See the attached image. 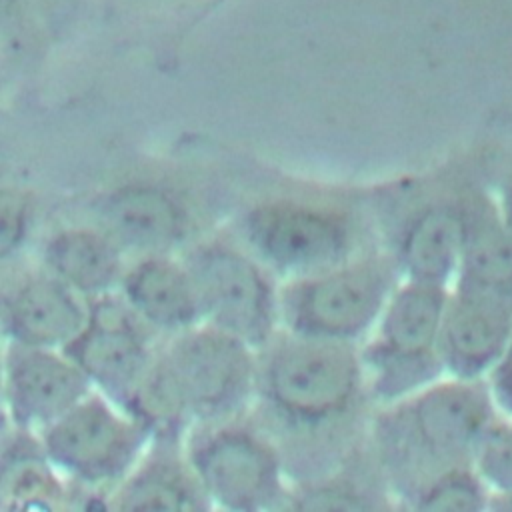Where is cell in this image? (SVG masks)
I'll return each instance as SVG.
<instances>
[{"label":"cell","mask_w":512,"mask_h":512,"mask_svg":"<svg viewBox=\"0 0 512 512\" xmlns=\"http://www.w3.org/2000/svg\"><path fill=\"white\" fill-rule=\"evenodd\" d=\"M124 248L102 228H64L42 246V266L88 300L116 294L128 270Z\"/></svg>","instance_id":"ac0fdd59"},{"label":"cell","mask_w":512,"mask_h":512,"mask_svg":"<svg viewBox=\"0 0 512 512\" xmlns=\"http://www.w3.org/2000/svg\"><path fill=\"white\" fill-rule=\"evenodd\" d=\"M4 512L60 508L68 496V482L52 466L36 434L14 428V448H4L2 484Z\"/></svg>","instance_id":"d6986e66"},{"label":"cell","mask_w":512,"mask_h":512,"mask_svg":"<svg viewBox=\"0 0 512 512\" xmlns=\"http://www.w3.org/2000/svg\"><path fill=\"white\" fill-rule=\"evenodd\" d=\"M482 380L498 416H512V334Z\"/></svg>","instance_id":"cb8c5ba5"},{"label":"cell","mask_w":512,"mask_h":512,"mask_svg":"<svg viewBox=\"0 0 512 512\" xmlns=\"http://www.w3.org/2000/svg\"><path fill=\"white\" fill-rule=\"evenodd\" d=\"M498 412L484 380L442 376L380 408L372 426L384 484L410 502L436 476L468 466Z\"/></svg>","instance_id":"7a4b0ae2"},{"label":"cell","mask_w":512,"mask_h":512,"mask_svg":"<svg viewBox=\"0 0 512 512\" xmlns=\"http://www.w3.org/2000/svg\"><path fill=\"white\" fill-rule=\"evenodd\" d=\"M36 436L68 486L106 498L154 440L130 410L96 390Z\"/></svg>","instance_id":"52a82bcc"},{"label":"cell","mask_w":512,"mask_h":512,"mask_svg":"<svg viewBox=\"0 0 512 512\" xmlns=\"http://www.w3.org/2000/svg\"><path fill=\"white\" fill-rule=\"evenodd\" d=\"M500 214H502L504 222H506V224L512 228V188H510V192L506 194V198H504V202H502Z\"/></svg>","instance_id":"d4e9b609"},{"label":"cell","mask_w":512,"mask_h":512,"mask_svg":"<svg viewBox=\"0 0 512 512\" xmlns=\"http://www.w3.org/2000/svg\"><path fill=\"white\" fill-rule=\"evenodd\" d=\"M92 300L44 266L26 272L4 288V342L66 350L88 326Z\"/></svg>","instance_id":"7c38bea8"},{"label":"cell","mask_w":512,"mask_h":512,"mask_svg":"<svg viewBox=\"0 0 512 512\" xmlns=\"http://www.w3.org/2000/svg\"><path fill=\"white\" fill-rule=\"evenodd\" d=\"M454 284L512 296V228L500 210L468 208V234Z\"/></svg>","instance_id":"ffe728a7"},{"label":"cell","mask_w":512,"mask_h":512,"mask_svg":"<svg viewBox=\"0 0 512 512\" xmlns=\"http://www.w3.org/2000/svg\"><path fill=\"white\" fill-rule=\"evenodd\" d=\"M192 274L202 322L220 328L258 352L280 328V286L274 274L246 248L200 242L184 256Z\"/></svg>","instance_id":"ba28073f"},{"label":"cell","mask_w":512,"mask_h":512,"mask_svg":"<svg viewBox=\"0 0 512 512\" xmlns=\"http://www.w3.org/2000/svg\"><path fill=\"white\" fill-rule=\"evenodd\" d=\"M400 282L396 262L378 256L346 262L280 286V328L292 334L362 344Z\"/></svg>","instance_id":"5b68a950"},{"label":"cell","mask_w":512,"mask_h":512,"mask_svg":"<svg viewBox=\"0 0 512 512\" xmlns=\"http://www.w3.org/2000/svg\"><path fill=\"white\" fill-rule=\"evenodd\" d=\"M368 398L360 346L280 330L258 352L256 400L292 430L342 424Z\"/></svg>","instance_id":"3957f363"},{"label":"cell","mask_w":512,"mask_h":512,"mask_svg":"<svg viewBox=\"0 0 512 512\" xmlns=\"http://www.w3.org/2000/svg\"><path fill=\"white\" fill-rule=\"evenodd\" d=\"M256 384L258 350L200 322L158 348L130 412L154 438H184L196 424L244 416Z\"/></svg>","instance_id":"6da1fadb"},{"label":"cell","mask_w":512,"mask_h":512,"mask_svg":"<svg viewBox=\"0 0 512 512\" xmlns=\"http://www.w3.org/2000/svg\"><path fill=\"white\" fill-rule=\"evenodd\" d=\"M112 510H206L210 502L186 458L184 438H154L110 492Z\"/></svg>","instance_id":"2e32d148"},{"label":"cell","mask_w":512,"mask_h":512,"mask_svg":"<svg viewBox=\"0 0 512 512\" xmlns=\"http://www.w3.org/2000/svg\"><path fill=\"white\" fill-rule=\"evenodd\" d=\"M472 466L492 492V508L512 502V416H498L490 424Z\"/></svg>","instance_id":"7402d4cb"},{"label":"cell","mask_w":512,"mask_h":512,"mask_svg":"<svg viewBox=\"0 0 512 512\" xmlns=\"http://www.w3.org/2000/svg\"><path fill=\"white\" fill-rule=\"evenodd\" d=\"M118 294L158 334L174 336L202 322L192 274L172 252L144 254L128 264Z\"/></svg>","instance_id":"5bb4252c"},{"label":"cell","mask_w":512,"mask_h":512,"mask_svg":"<svg viewBox=\"0 0 512 512\" xmlns=\"http://www.w3.org/2000/svg\"><path fill=\"white\" fill-rule=\"evenodd\" d=\"M92 390L66 350L4 342L2 396L12 428L40 434Z\"/></svg>","instance_id":"8fae6325"},{"label":"cell","mask_w":512,"mask_h":512,"mask_svg":"<svg viewBox=\"0 0 512 512\" xmlns=\"http://www.w3.org/2000/svg\"><path fill=\"white\" fill-rule=\"evenodd\" d=\"M468 234V208L436 202L422 208L404 228L396 268L400 280L450 288L456 280Z\"/></svg>","instance_id":"e0dca14e"},{"label":"cell","mask_w":512,"mask_h":512,"mask_svg":"<svg viewBox=\"0 0 512 512\" xmlns=\"http://www.w3.org/2000/svg\"><path fill=\"white\" fill-rule=\"evenodd\" d=\"M512 334V296L450 286L440 334L446 376L482 380Z\"/></svg>","instance_id":"4fadbf2b"},{"label":"cell","mask_w":512,"mask_h":512,"mask_svg":"<svg viewBox=\"0 0 512 512\" xmlns=\"http://www.w3.org/2000/svg\"><path fill=\"white\" fill-rule=\"evenodd\" d=\"M100 228L124 250L144 254L172 252L184 242L188 218L184 206L152 184H128L106 194L98 206Z\"/></svg>","instance_id":"9a60e30c"},{"label":"cell","mask_w":512,"mask_h":512,"mask_svg":"<svg viewBox=\"0 0 512 512\" xmlns=\"http://www.w3.org/2000/svg\"><path fill=\"white\" fill-rule=\"evenodd\" d=\"M184 452L210 508L254 512L288 506V472L280 448L242 416L192 426L184 436Z\"/></svg>","instance_id":"8992f818"},{"label":"cell","mask_w":512,"mask_h":512,"mask_svg":"<svg viewBox=\"0 0 512 512\" xmlns=\"http://www.w3.org/2000/svg\"><path fill=\"white\" fill-rule=\"evenodd\" d=\"M242 228L246 248L284 280L316 274L352 258L350 226L330 208L276 200L252 208Z\"/></svg>","instance_id":"9c48e42d"},{"label":"cell","mask_w":512,"mask_h":512,"mask_svg":"<svg viewBox=\"0 0 512 512\" xmlns=\"http://www.w3.org/2000/svg\"><path fill=\"white\" fill-rule=\"evenodd\" d=\"M2 216H0V252L2 258H10L20 248L28 230L30 202L20 190L2 192Z\"/></svg>","instance_id":"603a6c76"},{"label":"cell","mask_w":512,"mask_h":512,"mask_svg":"<svg viewBox=\"0 0 512 512\" xmlns=\"http://www.w3.org/2000/svg\"><path fill=\"white\" fill-rule=\"evenodd\" d=\"M152 334L116 292L92 300L90 322L66 352L96 392L130 410L158 354Z\"/></svg>","instance_id":"30bf717a"},{"label":"cell","mask_w":512,"mask_h":512,"mask_svg":"<svg viewBox=\"0 0 512 512\" xmlns=\"http://www.w3.org/2000/svg\"><path fill=\"white\" fill-rule=\"evenodd\" d=\"M408 506L418 510H486L492 508V492L474 466L468 464L430 480L414 494Z\"/></svg>","instance_id":"44dd1931"},{"label":"cell","mask_w":512,"mask_h":512,"mask_svg":"<svg viewBox=\"0 0 512 512\" xmlns=\"http://www.w3.org/2000/svg\"><path fill=\"white\" fill-rule=\"evenodd\" d=\"M448 290L400 280L372 332L360 344L368 400L380 408L446 376L440 334Z\"/></svg>","instance_id":"277c9868"}]
</instances>
